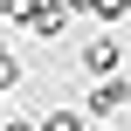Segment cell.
<instances>
[{
	"label": "cell",
	"instance_id": "3",
	"mask_svg": "<svg viewBox=\"0 0 131 131\" xmlns=\"http://www.w3.org/2000/svg\"><path fill=\"white\" fill-rule=\"evenodd\" d=\"M28 21H35V35H62V28H69V7H62V0H55V7L41 0V7L28 14Z\"/></svg>",
	"mask_w": 131,
	"mask_h": 131
},
{
	"label": "cell",
	"instance_id": "1",
	"mask_svg": "<svg viewBox=\"0 0 131 131\" xmlns=\"http://www.w3.org/2000/svg\"><path fill=\"white\" fill-rule=\"evenodd\" d=\"M124 104H131V83L124 76H97V90H90L83 111H90V117H111V111H124Z\"/></svg>",
	"mask_w": 131,
	"mask_h": 131
},
{
	"label": "cell",
	"instance_id": "2",
	"mask_svg": "<svg viewBox=\"0 0 131 131\" xmlns=\"http://www.w3.org/2000/svg\"><path fill=\"white\" fill-rule=\"evenodd\" d=\"M83 69H90V76H117V41H111V35L90 41V48H83Z\"/></svg>",
	"mask_w": 131,
	"mask_h": 131
},
{
	"label": "cell",
	"instance_id": "4",
	"mask_svg": "<svg viewBox=\"0 0 131 131\" xmlns=\"http://www.w3.org/2000/svg\"><path fill=\"white\" fill-rule=\"evenodd\" d=\"M35 131H83V117H76V111H48Z\"/></svg>",
	"mask_w": 131,
	"mask_h": 131
}]
</instances>
